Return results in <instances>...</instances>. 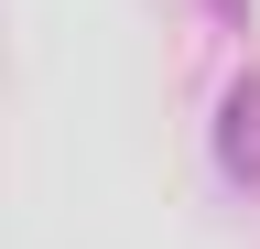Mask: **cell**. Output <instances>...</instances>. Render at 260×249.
Returning a JSON list of instances; mask_svg holds the SVG:
<instances>
[{"instance_id": "obj_1", "label": "cell", "mask_w": 260, "mask_h": 249, "mask_svg": "<svg viewBox=\"0 0 260 249\" xmlns=\"http://www.w3.org/2000/svg\"><path fill=\"white\" fill-rule=\"evenodd\" d=\"M217 173L239 195H260V65L228 76V98H217Z\"/></svg>"}, {"instance_id": "obj_2", "label": "cell", "mask_w": 260, "mask_h": 249, "mask_svg": "<svg viewBox=\"0 0 260 249\" xmlns=\"http://www.w3.org/2000/svg\"><path fill=\"white\" fill-rule=\"evenodd\" d=\"M206 11H217V22H228V33H249V0H206Z\"/></svg>"}]
</instances>
